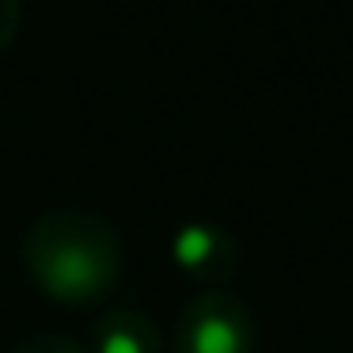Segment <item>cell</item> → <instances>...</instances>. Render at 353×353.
Wrapping results in <instances>:
<instances>
[{"label": "cell", "mask_w": 353, "mask_h": 353, "mask_svg": "<svg viewBox=\"0 0 353 353\" xmlns=\"http://www.w3.org/2000/svg\"><path fill=\"white\" fill-rule=\"evenodd\" d=\"M190 353H243L239 327L224 315H201L190 330Z\"/></svg>", "instance_id": "6da1fadb"}, {"label": "cell", "mask_w": 353, "mask_h": 353, "mask_svg": "<svg viewBox=\"0 0 353 353\" xmlns=\"http://www.w3.org/2000/svg\"><path fill=\"white\" fill-rule=\"evenodd\" d=\"M99 353H145V345H141L130 330H110V334L103 338Z\"/></svg>", "instance_id": "3957f363"}, {"label": "cell", "mask_w": 353, "mask_h": 353, "mask_svg": "<svg viewBox=\"0 0 353 353\" xmlns=\"http://www.w3.org/2000/svg\"><path fill=\"white\" fill-rule=\"evenodd\" d=\"M209 251H213V232L201 228V224H190V228H183L175 236V259L183 266H198Z\"/></svg>", "instance_id": "7a4b0ae2"}]
</instances>
